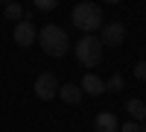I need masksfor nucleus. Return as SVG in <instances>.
<instances>
[{"mask_svg": "<svg viewBox=\"0 0 146 132\" xmlns=\"http://www.w3.org/2000/svg\"><path fill=\"white\" fill-rule=\"evenodd\" d=\"M70 21H73V27L82 29L85 35H94V32L105 23V21H102V9L96 6V3H91V0H85V3H76V6H73Z\"/></svg>", "mask_w": 146, "mask_h": 132, "instance_id": "f257e3e1", "label": "nucleus"}, {"mask_svg": "<svg viewBox=\"0 0 146 132\" xmlns=\"http://www.w3.org/2000/svg\"><path fill=\"white\" fill-rule=\"evenodd\" d=\"M35 41H41V50L47 56H64L67 53V47H70V38H67V32L58 27V23H47V27L38 29V38Z\"/></svg>", "mask_w": 146, "mask_h": 132, "instance_id": "f03ea898", "label": "nucleus"}, {"mask_svg": "<svg viewBox=\"0 0 146 132\" xmlns=\"http://www.w3.org/2000/svg\"><path fill=\"white\" fill-rule=\"evenodd\" d=\"M76 59L82 68H96L102 62V44L96 35H82L76 41Z\"/></svg>", "mask_w": 146, "mask_h": 132, "instance_id": "7ed1b4c3", "label": "nucleus"}, {"mask_svg": "<svg viewBox=\"0 0 146 132\" xmlns=\"http://www.w3.org/2000/svg\"><path fill=\"white\" fill-rule=\"evenodd\" d=\"M35 97H38V100H53V97H58V79H56L53 70L38 74V79H35Z\"/></svg>", "mask_w": 146, "mask_h": 132, "instance_id": "20e7f679", "label": "nucleus"}, {"mask_svg": "<svg viewBox=\"0 0 146 132\" xmlns=\"http://www.w3.org/2000/svg\"><path fill=\"white\" fill-rule=\"evenodd\" d=\"M102 35H96V38H100V44L102 47H120L126 41V27L120 21H111V23H102Z\"/></svg>", "mask_w": 146, "mask_h": 132, "instance_id": "39448f33", "label": "nucleus"}, {"mask_svg": "<svg viewBox=\"0 0 146 132\" xmlns=\"http://www.w3.org/2000/svg\"><path fill=\"white\" fill-rule=\"evenodd\" d=\"M12 38H15L18 47H29V44H35V38H38V29H35V23H32L29 18H23V21L15 23V32H12Z\"/></svg>", "mask_w": 146, "mask_h": 132, "instance_id": "423d86ee", "label": "nucleus"}, {"mask_svg": "<svg viewBox=\"0 0 146 132\" xmlns=\"http://www.w3.org/2000/svg\"><path fill=\"white\" fill-rule=\"evenodd\" d=\"M79 88H82V94H88V97H100V94H105V79H100L96 74H85Z\"/></svg>", "mask_w": 146, "mask_h": 132, "instance_id": "0eeeda50", "label": "nucleus"}, {"mask_svg": "<svg viewBox=\"0 0 146 132\" xmlns=\"http://www.w3.org/2000/svg\"><path fill=\"white\" fill-rule=\"evenodd\" d=\"M94 129L96 132H120V121H117L114 112H100L94 121Z\"/></svg>", "mask_w": 146, "mask_h": 132, "instance_id": "6e6552de", "label": "nucleus"}, {"mask_svg": "<svg viewBox=\"0 0 146 132\" xmlns=\"http://www.w3.org/2000/svg\"><path fill=\"white\" fill-rule=\"evenodd\" d=\"M58 97H62L67 106H79L85 94H82V88H79V85H73V82H64V85H58Z\"/></svg>", "mask_w": 146, "mask_h": 132, "instance_id": "1a4fd4ad", "label": "nucleus"}, {"mask_svg": "<svg viewBox=\"0 0 146 132\" xmlns=\"http://www.w3.org/2000/svg\"><path fill=\"white\" fill-rule=\"evenodd\" d=\"M126 112H129L131 121H137V123H143V121H146V103H143V100H137V97L126 100Z\"/></svg>", "mask_w": 146, "mask_h": 132, "instance_id": "9d476101", "label": "nucleus"}, {"mask_svg": "<svg viewBox=\"0 0 146 132\" xmlns=\"http://www.w3.org/2000/svg\"><path fill=\"white\" fill-rule=\"evenodd\" d=\"M3 15L9 18V21H23V9H21V3H15V0H9V3H6V9H3Z\"/></svg>", "mask_w": 146, "mask_h": 132, "instance_id": "9b49d317", "label": "nucleus"}, {"mask_svg": "<svg viewBox=\"0 0 146 132\" xmlns=\"http://www.w3.org/2000/svg\"><path fill=\"white\" fill-rule=\"evenodd\" d=\"M123 85H126V79L120 76V74H114L111 79L105 82V91H120V88H123Z\"/></svg>", "mask_w": 146, "mask_h": 132, "instance_id": "f8f14e48", "label": "nucleus"}, {"mask_svg": "<svg viewBox=\"0 0 146 132\" xmlns=\"http://www.w3.org/2000/svg\"><path fill=\"white\" fill-rule=\"evenodd\" d=\"M32 3H35V9H41V12H53L58 6V0H32Z\"/></svg>", "mask_w": 146, "mask_h": 132, "instance_id": "ddd939ff", "label": "nucleus"}, {"mask_svg": "<svg viewBox=\"0 0 146 132\" xmlns=\"http://www.w3.org/2000/svg\"><path fill=\"white\" fill-rule=\"evenodd\" d=\"M120 132H143V123H137V121H126V123H120Z\"/></svg>", "mask_w": 146, "mask_h": 132, "instance_id": "4468645a", "label": "nucleus"}, {"mask_svg": "<svg viewBox=\"0 0 146 132\" xmlns=\"http://www.w3.org/2000/svg\"><path fill=\"white\" fill-rule=\"evenodd\" d=\"M135 79L137 82H146V62H137L135 65Z\"/></svg>", "mask_w": 146, "mask_h": 132, "instance_id": "2eb2a0df", "label": "nucleus"}, {"mask_svg": "<svg viewBox=\"0 0 146 132\" xmlns=\"http://www.w3.org/2000/svg\"><path fill=\"white\" fill-rule=\"evenodd\" d=\"M102 3H120V0H102Z\"/></svg>", "mask_w": 146, "mask_h": 132, "instance_id": "dca6fc26", "label": "nucleus"}, {"mask_svg": "<svg viewBox=\"0 0 146 132\" xmlns=\"http://www.w3.org/2000/svg\"><path fill=\"white\" fill-rule=\"evenodd\" d=\"M143 132H146V121H143Z\"/></svg>", "mask_w": 146, "mask_h": 132, "instance_id": "f3484780", "label": "nucleus"}, {"mask_svg": "<svg viewBox=\"0 0 146 132\" xmlns=\"http://www.w3.org/2000/svg\"><path fill=\"white\" fill-rule=\"evenodd\" d=\"M0 3H9V0H0Z\"/></svg>", "mask_w": 146, "mask_h": 132, "instance_id": "a211bd4d", "label": "nucleus"}, {"mask_svg": "<svg viewBox=\"0 0 146 132\" xmlns=\"http://www.w3.org/2000/svg\"><path fill=\"white\" fill-rule=\"evenodd\" d=\"M15 3H21V0H15Z\"/></svg>", "mask_w": 146, "mask_h": 132, "instance_id": "6ab92c4d", "label": "nucleus"}]
</instances>
